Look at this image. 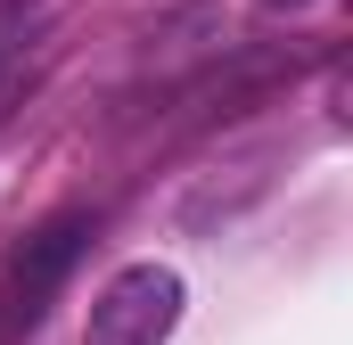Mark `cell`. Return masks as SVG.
Instances as JSON below:
<instances>
[{"label":"cell","mask_w":353,"mask_h":345,"mask_svg":"<svg viewBox=\"0 0 353 345\" xmlns=\"http://www.w3.org/2000/svg\"><path fill=\"white\" fill-rule=\"evenodd\" d=\"M263 8H296V0H263Z\"/></svg>","instance_id":"cell-3"},{"label":"cell","mask_w":353,"mask_h":345,"mask_svg":"<svg viewBox=\"0 0 353 345\" xmlns=\"http://www.w3.org/2000/svg\"><path fill=\"white\" fill-rule=\"evenodd\" d=\"M83 239H90V214H58V222H41V230L8 255V288H0V321H8V329H17V321H33V313L58 296V279L74 271Z\"/></svg>","instance_id":"cell-2"},{"label":"cell","mask_w":353,"mask_h":345,"mask_svg":"<svg viewBox=\"0 0 353 345\" xmlns=\"http://www.w3.org/2000/svg\"><path fill=\"white\" fill-rule=\"evenodd\" d=\"M181 288L173 263H123L99 296H90V321H83V345H165L181 329Z\"/></svg>","instance_id":"cell-1"}]
</instances>
